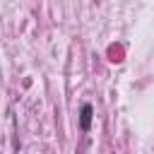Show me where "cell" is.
Instances as JSON below:
<instances>
[{"label":"cell","instance_id":"cell-1","mask_svg":"<svg viewBox=\"0 0 154 154\" xmlns=\"http://www.w3.org/2000/svg\"><path fill=\"white\" fill-rule=\"evenodd\" d=\"M79 125H82V130H89V128H91V106H89V103H84V106H82Z\"/></svg>","mask_w":154,"mask_h":154}]
</instances>
